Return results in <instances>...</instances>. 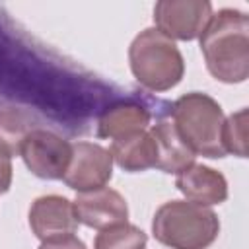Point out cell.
I'll return each mask as SVG.
<instances>
[{
	"label": "cell",
	"instance_id": "1",
	"mask_svg": "<svg viewBox=\"0 0 249 249\" xmlns=\"http://www.w3.org/2000/svg\"><path fill=\"white\" fill-rule=\"evenodd\" d=\"M200 53L208 72L224 84H241L249 76V18L224 8L212 14L200 33Z\"/></svg>",
	"mask_w": 249,
	"mask_h": 249
},
{
	"label": "cell",
	"instance_id": "2",
	"mask_svg": "<svg viewBox=\"0 0 249 249\" xmlns=\"http://www.w3.org/2000/svg\"><path fill=\"white\" fill-rule=\"evenodd\" d=\"M152 233L171 249H208L220 233V220L208 206L191 200H169L156 210Z\"/></svg>",
	"mask_w": 249,
	"mask_h": 249
},
{
	"label": "cell",
	"instance_id": "3",
	"mask_svg": "<svg viewBox=\"0 0 249 249\" xmlns=\"http://www.w3.org/2000/svg\"><path fill=\"white\" fill-rule=\"evenodd\" d=\"M128 62L134 80L150 91H167L185 74V60L175 41L156 27L144 29L132 39Z\"/></svg>",
	"mask_w": 249,
	"mask_h": 249
},
{
	"label": "cell",
	"instance_id": "4",
	"mask_svg": "<svg viewBox=\"0 0 249 249\" xmlns=\"http://www.w3.org/2000/svg\"><path fill=\"white\" fill-rule=\"evenodd\" d=\"M171 117L175 130L195 156L214 160L226 156L222 146V126L226 117L222 105L214 97L200 91L185 93L175 99Z\"/></svg>",
	"mask_w": 249,
	"mask_h": 249
},
{
	"label": "cell",
	"instance_id": "5",
	"mask_svg": "<svg viewBox=\"0 0 249 249\" xmlns=\"http://www.w3.org/2000/svg\"><path fill=\"white\" fill-rule=\"evenodd\" d=\"M19 156L35 177L62 179L72 158V144L60 134L37 126L25 136Z\"/></svg>",
	"mask_w": 249,
	"mask_h": 249
},
{
	"label": "cell",
	"instance_id": "6",
	"mask_svg": "<svg viewBox=\"0 0 249 249\" xmlns=\"http://www.w3.org/2000/svg\"><path fill=\"white\" fill-rule=\"evenodd\" d=\"M212 18L208 0H161L154 6L156 29L171 41H193L200 37Z\"/></svg>",
	"mask_w": 249,
	"mask_h": 249
},
{
	"label": "cell",
	"instance_id": "7",
	"mask_svg": "<svg viewBox=\"0 0 249 249\" xmlns=\"http://www.w3.org/2000/svg\"><path fill=\"white\" fill-rule=\"evenodd\" d=\"M113 177V158L107 148L93 142L72 144V158L62 175L66 187L86 193L105 187Z\"/></svg>",
	"mask_w": 249,
	"mask_h": 249
},
{
	"label": "cell",
	"instance_id": "8",
	"mask_svg": "<svg viewBox=\"0 0 249 249\" xmlns=\"http://www.w3.org/2000/svg\"><path fill=\"white\" fill-rule=\"evenodd\" d=\"M72 204L78 222L99 231L117 224H124L128 218V204L124 196L109 187L78 193Z\"/></svg>",
	"mask_w": 249,
	"mask_h": 249
},
{
	"label": "cell",
	"instance_id": "9",
	"mask_svg": "<svg viewBox=\"0 0 249 249\" xmlns=\"http://www.w3.org/2000/svg\"><path fill=\"white\" fill-rule=\"evenodd\" d=\"M78 218L72 200L60 195H45L31 202L29 228L41 241L72 235L78 230Z\"/></svg>",
	"mask_w": 249,
	"mask_h": 249
},
{
	"label": "cell",
	"instance_id": "10",
	"mask_svg": "<svg viewBox=\"0 0 249 249\" xmlns=\"http://www.w3.org/2000/svg\"><path fill=\"white\" fill-rule=\"evenodd\" d=\"M175 187L185 195L187 200L212 206L222 204L228 198V181L226 177L202 163H193L185 171L177 173Z\"/></svg>",
	"mask_w": 249,
	"mask_h": 249
},
{
	"label": "cell",
	"instance_id": "11",
	"mask_svg": "<svg viewBox=\"0 0 249 249\" xmlns=\"http://www.w3.org/2000/svg\"><path fill=\"white\" fill-rule=\"evenodd\" d=\"M148 130H150V134L154 136V142H156V152H158L156 169H160L163 173L177 175V173L185 171L189 165L195 163L196 156L181 140V136L175 130L173 123L160 121V123L152 124Z\"/></svg>",
	"mask_w": 249,
	"mask_h": 249
},
{
	"label": "cell",
	"instance_id": "12",
	"mask_svg": "<svg viewBox=\"0 0 249 249\" xmlns=\"http://www.w3.org/2000/svg\"><path fill=\"white\" fill-rule=\"evenodd\" d=\"M109 154L121 169L130 171V173L152 169L158 163L156 142H154V136L150 134L148 128L134 132L130 136L113 140Z\"/></svg>",
	"mask_w": 249,
	"mask_h": 249
},
{
	"label": "cell",
	"instance_id": "13",
	"mask_svg": "<svg viewBox=\"0 0 249 249\" xmlns=\"http://www.w3.org/2000/svg\"><path fill=\"white\" fill-rule=\"evenodd\" d=\"M150 126V113L132 101L117 103L105 109L97 121V136L119 140Z\"/></svg>",
	"mask_w": 249,
	"mask_h": 249
},
{
	"label": "cell",
	"instance_id": "14",
	"mask_svg": "<svg viewBox=\"0 0 249 249\" xmlns=\"http://www.w3.org/2000/svg\"><path fill=\"white\" fill-rule=\"evenodd\" d=\"M37 128V119L19 107L0 109V152L8 158L19 156L25 136Z\"/></svg>",
	"mask_w": 249,
	"mask_h": 249
},
{
	"label": "cell",
	"instance_id": "15",
	"mask_svg": "<svg viewBox=\"0 0 249 249\" xmlns=\"http://www.w3.org/2000/svg\"><path fill=\"white\" fill-rule=\"evenodd\" d=\"M148 235L134 224H117L95 235L93 249H144Z\"/></svg>",
	"mask_w": 249,
	"mask_h": 249
},
{
	"label": "cell",
	"instance_id": "16",
	"mask_svg": "<svg viewBox=\"0 0 249 249\" xmlns=\"http://www.w3.org/2000/svg\"><path fill=\"white\" fill-rule=\"evenodd\" d=\"M222 146L226 154L237 158H247V109H239L224 119L222 126Z\"/></svg>",
	"mask_w": 249,
	"mask_h": 249
},
{
	"label": "cell",
	"instance_id": "17",
	"mask_svg": "<svg viewBox=\"0 0 249 249\" xmlns=\"http://www.w3.org/2000/svg\"><path fill=\"white\" fill-rule=\"evenodd\" d=\"M39 249H88V247H86V243H84L82 239H78V237L72 233V235H64V237L41 241Z\"/></svg>",
	"mask_w": 249,
	"mask_h": 249
},
{
	"label": "cell",
	"instance_id": "18",
	"mask_svg": "<svg viewBox=\"0 0 249 249\" xmlns=\"http://www.w3.org/2000/svg\"><path fill=\"white\" fill-rule=\"evenodd\" d=\"M12 175H14V167H12V160L0 152V195L8 193L12 187Z\"/></svg>",
	"mask_w": 249,
	"mask_h": 249
}]
</instances>
